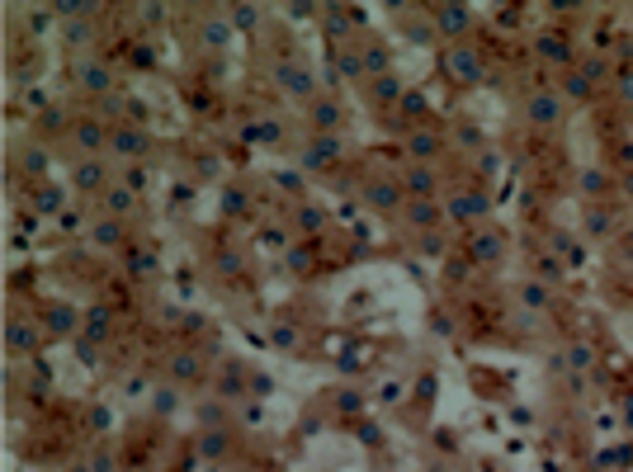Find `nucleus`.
I'll return each instance as SVG.
<instances>
[{
	"instance_id": "47",
	"label": "nucleus",
	"mask_w": 633,
	"mask_h": 472,
	"mask_svg": "<svg viewBox=\"0 0 633 472\" xmlns=\"http://www.w3.org/2000/svg\"><path fill=\"white\" fill-rule=\"evenodd\" d=\"M76 359H85V364H95L100 354H95V341H76Z\"/></svg>"
},
{
	"instance_id": "12",
	"label": "nucleus",
	"mask_w": 633,
	"mask_h": 472,
	"mask_svg": "<svg viewBox=\"0 0 633 472\" xmlns=\"http://www.w3.org/2000/svg\"><path fill=\"white\" fill-rule=\"evenodd\" d=\"M85 316L76 312V307H62V302H48V312H43V331L48 336H71Z\"/></svg>"
},
{
	"instance_id": "42",
	"label": "nucleus",
	"mask_w": 633,
	"mask_h": 472,
	"mask_svg": "<svg viewBox=\"0 0 633 472\" xmlns=\"http://www.w3.org/2000/svg\"><path fill=\"white\" fill-rule=\"evenodd\" d=\"M123 184H128L132 194H142V189H147V165H128V170H123Z\"/></svg>"
},
{
	"instance_id": "4",
	"label": "nucleus",
	"mask_w": 633,
	"mask_h": 472,
	"mask_svg": "<svg viewBox=\"0 0 633 472\" xmlns=\"http://www.w3.org/2000/svg\"><path fill=\"white\" fill-rule=\"evenodd\" d=\"M105 180H109V165L100 156L76 161V170H71V184H76L80 194H105Z\"/></svg>"
},
{
	"instance_id": "15",
	"label": "nucleus",
	"mask_w": 633,
	"mask_h": 472,
	"mask_svg": "<svg viewBox=\"0 0 633 472\" xmlns=\"http://www.w3.org/2000/svg\"><path fill=\"white\" fill-rule=\"evenodd\" d=\"M38 336H43V331H33L28 321H10V331H5V345H10V354H33Z\"/></svg>"
},
{
	"instance_id": "25",
	"label": "nucleus",
	"mask_w": 633,
	"mask_h": 472,
	"mask_svg": "<svg viewBox=\"0 0 633 472\" xmlns=\"http://www.w3.org/2000/svg\"><path fill=\"white\" fill-rule=\"evenodd\" d=\"M232 28H241V33H251V28L260 24V5H232V19H227Z\"/></svg>"
},
{
	"instance_id": "23",
	"label": "nucleus",
	"mask_w": 633,
	"mask_h": 472,
	"mask_svg": "<svg viewBox=\"0 0 633 472\" xmlns=\"http://www.w3.org/2000/svg\"><path fill=\"white\" fill-rule=\"evenodd\" d=\"M402 95H407V90H402V80H397L393 71H388V76H378V80H373V100H378V105H393V100L402 105Z\"/></svg>"
},
{
	"instance_id": "40",
	"label": "nucleus",
	"mask_w": 633,
	"mask_h": 472,
	"mask_svg": "<svg viewBox=\"0 0 633 472\" xmlns=\"http://www.w3.org/2000/svg\"><path fill=\"white\" fill-rule=\"evenodd\" d=\"M577 71H581L586 80H591V85H596V80H605V71H609V66H605V57H591V62H581Z\"/></svg>"
},
{
	"instance_id": "48",
	"label": "nucleus",
	"mask_w": 633,
	"mask_h": 472,
	"mask_svg": "<svg viewBox=\"0 0 633 472\" xmlns=\"http://www.w3.org/2000/svg\"><path fill=\"white\" fill-rule=\"evenodd\" d=\"M100 114H105V118H114V114H123V100H118V95H109V100H100Z\"/></svg>"
},
{
	"instance_id": "29",
	"label": "nucleus",
	"mask_w": 633,
	"mask_h": 472,
	"mask_svg": "<svg viewBox=\"0 0 633 472\" xmlns=\"http://www.w3.org/2000/svg\"><path fill=\"white\" fill-rule=\"evenodd\" d=\"M170 373H175V383L199 378V354H175V359H170Z\"/></svg>"
},
{
	"instance_id": "52",
	"label": "nucleus",
	"mask_w": 633,
	"mask_h": 472,
	"mask_svg": "<svg viewBox=\"0 0 633 472\" xmlns=\"http://www.w3.org/2000/svg\"><path fill=\"white\" fill-rule=\"evenodd\" d=\"M458 137H463V147H477V142H482V132H477V128H463Z\"/></svg>"
},
{
	"instance_id": "26",
	"label": "nucleus",
	"mask_w": 633,
	"mask_h": 472,
	"mask_svg": "<svg viewBox=\"0 0 633 472\" xmlns=\"http://www.w3.org/2000/svg\"><path fill=\"white\" fill-rule=\"evenodd\" d=\"M359 57H364V71H373V76H388V48L369 43V48H359Z\"/></svg>"
},
{
	"instance_id": "36",
	"label": "nucleus",
	"mask_w": 633,
	"mask_h": 472,
	"mask_svg": "<svg viewBox=\"0 0 633 472\" xmlns=\"http://www.w3.org/2000/svg\"><path fill=\"white\" fill-rule=\"evenodd\" d=\"M222 208H227V212H251V199H246V189H237V184H232V189L222 194Z\"/></svg>"
},
{
	"instance_id": "13",
	"label": "nucleus",
	"mask_w": 633,
	"mask_h": 472,
	"mask_svg": "<svg viewBox=\"0 0 633 472\" xmlns=\"http://www.w3.org/2000/svg\"><path fill=\"white\" fill-rule=\"evenodd\" d=\"M449 217H458V222H468V217H487V199L477 194V189H463V194H454L449 199Z\"/></svg>"
},
{
	"instance_id": "39",
	"label": "nucleus",
	"mask_w": 633,
	"mask_h": 472,
	"mask_svg": "<svg viewBox=\"0 0 633 472\" xmlns=\"http://www.w3.org/2000/svg\"><path fill=\"white\" fill-rule=\"evenodd\" d=\"M284 255H289V269H298V274H303V269H312V251H307V246H289Z\"/></svg>"
},
{
	"instance_id": "18",
	"label": "nucleus",
	"mask_w": 633,
	"mask_h": 472,
	"mask_svg": "<svg viewBox=\"0 0 633 472\" xmlns=\"http://www.w3.org/2000/svg\"><path fill=\"white\" fill-rule=\"evenodd\" d=\"M321 227H326V212L316 208V203H298V208H293V232L316 236Z\"/></svg>"
},
{
	"instance_id": "22",
	"label": "nucleus",
	"mask_w": 633,
	"mask_h": 472,
	"mask_svg": "<svg viewBox=\"0 0 633 472\" xmlns=\"http://www.w3.org/2000/svg\"><path fill=\"white\" fill-rule=\"evenodd\" d=\"M279 85H289L293 95H312V76H307V71H303V66H279Z\"/></svg>"
},
{
	"instance_id": "30",
	"label": "nucleus",
	"mask_w": 633,
	"mask_h": 472,
	"mask_svg": "<svg viewBox=\"0 0 633 472\" xmlns=\"http://www.w3.org/2000/svg\"><path fill=\"white\" fill-rule=\"evenodd\" d=\"M199 453H204V458H222V453H227V430H208V435L199 439Z\"/></svg>"
},
{
	"instance_id": "5",
	"label": "nucleus",
	"mask_w": 633,
	"mask_h": 472,
	"mask_svg": "<svg viewBox=\"0 0 633 472\" xmlns=\"http://www.w3.org/2000/svg\"><path fill=\"white\" fill-rule=\"evenodd\" d=\"M397 180H402V189H407V199H435L440 175H435V165H407Z\"/></svg>"
},
{
	"instance_id": "16",
	"label": "nucleus",
	"mask_w": 633,
	"mask_h": 472,
	"mask_svg": "<svg viewBox=\"0 0 633 472\" xmlns=\"http://www.w3.org/2000/svg\"><path fill=\"white\" fill-rule=\"evenodd\" d=\"M132 208H137V194H132L123 180L105 189V212H109V217H123V212H132Z\"/></svg>"
},
{
	"instance_id": "2",
	"label": "nucleus",
	"mask_w": 633,
	"mask_h": 472,
	"mask_svg": "<svg viewBox=\"0 0 633 472\" xmlns=\"http://www.w3.org/2000/svg\"><path fill=\"white\" fill-rule=\"evenodd\" d=\"M341 152H345L341 132H316L307 142V152H303V170H326L331 161H341Z\"/></svg>"
},
{
	"instance_id": "9",
	"label": "nucleus",
	"mask_w": 633,
	"mask_h": 472,
	"mask_svg": "<svg viewBox=\"0 0 633 472\" xmlns=\"http://www.w3.org/2000/svg\"><path fill=\"white\" fill-rule=\"evenodd\" d=\"M440 132L430 128H411V137H407V156H411V165H430V161L440 156Z\"/></svg>"
},
{
	"instance_id": "32",
	"label": "nucleus",
	"mask_w": 633,
	"mask_h": 472,
	"mask_svg": "<svg viewBox=\"0 0 633 472\" xmlns=\"http://www.w3.org/2000/svg\"><path fill=\"white\" fill-rule=\"evenodd\" d=\"M227 38H232V24H222V19H208V24H204V43H208V48H222Z\"/></svg>"
},
{
	"instance_id": "14",
	"label": "nucleus",
	"mask_w": 633,
	"mask_h": 472,
	"mask_svg": "<svg viewBox=\"0 0 633 472\" xmlns=\"http://www.w3.org/2000/svg\"><path fill=\"white\" fill-rule=\"evenodd\" d=\"M501 251H506L501 232H477L473 241H468V255H473L477 264H492V260H501Z\"/></svg>"
},
{
	"instance_id": "38",
	"label": "nucleus",
	"mask_w": 633,
	"mask_h": 472,
	"mask_svg": "<svg viewBox=\"0 0 633 472\" xmlns=\"http://www.w3.org/2000/svg\"><path fill=\"white\" fill-rule=\"evenodd\" d=\"M336 71H341V76H364V57H359V53H341Z\"/></svg>"
},
{
	"instance_id": "21",
	"label": "nucleus",
	"mask_w": 633,
	"mask_h": 472,
	"mask_svg": "<svg viewBox=\"0 0 633 472\" xmlns=\"http://www.w3.org/2000/svg\"><path fill=\"white\" fill-rule=\"evenodd\" d=\"M246 378H251L246 364H227V368H222V378H217V392H222V397H241V392H246Z\"/></svg>"
},
{
	"instance_id": "11",
	"label": "nucleus",
	"mask_w": 633,
	"mask_h": 472,
	"mask_svg": "<svg viewBox=\"0 0 633 472\" xmlns=\"http://www.w3.org/2000/svg\"><path fill=\"white\" fill-rule=\"evenodd\" d=\"M468 24H473V15L463 5H440L435 10V33H445V38H463Z\"/></svg>"
},
{
	"instance_id": "37",
	"label": "nucleus",
	"mask_w": 633,
	"mask_h": 472,
	"mask_svg": "<svg viewBox=\"0 0 633 472\" xmlns=\"http://www.w3.org/2000/svg\"><path fill=\"white\" fill-rule=\"evenodd\" d=\"M553 298H549V289L544 284H525V307H534V312H544Z\"/></svg>"
},
{
	"instance_id": "33",
	"label": "nucleus",
	"mask_w": 633,
	"mask_h": 472,
	"mask_svg": "<svg viewBox=\"0 0 633 472\" xmlns=\"http://www.w3.org/2000/svg\"><path fill=\"white\" fill-rule=\"evenodd\" d=\"M581 189H586L591 199H600V194L609 189V175L605 170H586V175H581Z\"/></svg>"
},
{
	"instance_id": "41",
	"label": "nucleus",
	"mask_w": 633,
	"mask_h": 472,
	"mask_svg": "<svg viewBox=\"0 0 633 472\" xmlns=\"http://www.w3.org/2000/svg\"><path fill=\"white\" fill-rule=\"evenodd\" d=\"M402 114H407V118H421V114H425V95L407 90V95H402Z\"/></svg>"
},
{
	"instance_id": "8",
	"label": "nucleus",
	"mask_w": 633,
	"mask_h": 472,
	"mask_svg": "<svg viewBox=\"0 0 633 472\" xmlns=\"http://www.w3.org/2000/svg\"><path fill=\"white\" fill-rule=\"evenodd\" d=\"M402 217H407L416 232H435V227H440V217H445V208H440L435 199H407Z\"/></svg>"
},
{
	"instance_id": "45",
	"label": "nucleus",
	"mask_w": 633,
	"mask_h": 472,
	"mask_svg": "<svg viewBox=\"0 0 633 472\" xmlns=\"http://www.w3.org/2000/svg\"><path fill=\"white\" fill-rule=\"evenodd\" d=\"M421 251L425 255H440V251H445V236L440 232H421Z\"/></svg>"
},
{
	"instance_id": "24",
	"label": "nucleus",
	"mask_w": 633,
	"mask_h": 472,
	"mask_svg": "<svg viewBox=\"0 0 633 472\" xmlns=\"http://www.w3.org/2000/svg\"><path fill=\"white\" fill-rule=\"evenodd\" d=\"M118 241H123V227H118V217H100V222H95V246L114 251Z\"/></svg>"
},
{
	"instance_id": "20",
	"label": "nucleus",
	"mask_w": 633,
	"mask_h": 472,
	"mask_svg": "<svg viewBox=\"0 0 633 472\" xmlns=\"http://www.w3.org/2000/svg\"><path fill=\"white\" fill-rule=\"evenodd\" d=\"M336 123H341V105H336V100H312V128L336 132Z\"/></svg>"
},
{
	"instance_id": "43",
	"label": "nucleus",
	"mask_w": 633,
	"mask_h": 472,
	"mask_svg": "<svg viewBox=\"0 0 633 472\" xmlns=\"http://www.w3.org/2000/svg\"><path fill=\"white\" fill-rule=\"evenodd\" d=\"M152 406H157L161 416H166V411H175V388H157V392H152Z\"/></svg>"
},
{
	"instance_id": "1",
	"label": "nucleus",
	"mask_w": 633,
	"mask_h": 472,
	"mask_svg": "<svg viewBox=\"0 0 633 472\" xmlns=\"http://www.w3.org/2000/svg\"><path fill=\"white\" fill-rule=\"evenodd\" d=\"M152 132L147 128H128V123H118V128L109 132V152L114 156H123V161H147L152 156Z\"/></svg>"
},
{
	"instance_id": "53",
	"label": "nucleus",
	"mask_w": 633,
	"mask_h": 472,
	"mask_svg": "<svg viewBox=\"0 0 633 472\" xmlns=\"http://www.w3.org/2000/svg\"><path fill=\"white\" fill-rule=\"evenodd\" d=\"M629 19H633V5H629Z\"/></svg>"
},
{
	"instance_id": "6",
	"label": "nucleus",
	"mask_w": 633,
	"mask_h": 472,
	"mask_svg": "<svg viewBox=\"0 0 633 472\" xmlns=\"http://www.w3.org/2000/svg\"><path fill=\"white\" fill-rule=\"evenodd\" d=\"M109 132L95 114H85V118H76V128H71V142H76L80 152H100V147H109Z\"/></svg>"
},
{
	"instance_id": "27",
	"label": "nucleus",
	"mask_w": 633,
	"mask_h": 472,
	"mask_svg": "<svg viewBox=\"0 0 633 472\" xmlns=\"http://www.w3.org/2000/svg\"><path fill=\"white\" fill-rule=\"evenodd\" d=\"M19 165H24V175H28V180H38V175H48V152H43V147H28Z\"/></svg>"
},
{
	"instance_id": "46",
	"label": "nucleus",
	"mask_w": 633,
	"mask_h": 472,
	"mask_svg": "<svg viewBox=\"0 0 633 472\" xmlns=\"http://www.w3.org/2000/svg\"><path fill=\"white\" fill-rule=\"evenodd\" d=\"M274 180H279V189H289V194H298V189H303V175H298V170H279Z\"/></svg>"
},
{
	"instance_id": "50",
	"label": "nucleus",
	"mask_w": 633,
	"mask_h": 472,
	"mask_svg": "<svg viewBox=\"0 0 633 472\" xmlns=\"http://www.w3.org/2000/svg\"><path fill=\"white\" fill-rule=\"evenodd\" d=\"M619 90H624V100H633V66H624V76H619Z\"/></svg>"
},
{
	"instance_id": "17",
	"label": "nucleus",
	"mask_w": 633,
	"mask_h": 472,
	"mask_svg": "<svg viewBox=\"0 0 633 472\" xmlns=\"http://www.w3.org/2000/svg\"><path fill=\"white\" fill-rule=\"evenodd\" d=\"M562 118V105H558V95H534L529 100V123H539V128H549Z\"/></svg>"
},
{
	"instance_id": "51",
	"label": "nucleus",
	"mask_w": 633,
	"mask_h": 472,
	"mask_svg": "<svg viewBox=\"0 0 633 472\" xmlns=\"http://www.w3.org/2000/svg\"><path fill=\"white\" fill-rule=\"evenodd\" d=\"M274 345H279V350H289V345H293V331H289V326H279V331H274Z\"/></svg>"
},
{
	"instance_id": "7",
	"label": "nucleus",
	"mask_w": 633,
	"mask_h": 472,
	"mask_svg": "<svg viewBox=\"0 0 633 472\" xmlns=\"http://www.w3.org/2000/svg\"><path fill=\"white\" fill-rule=\"evenodd\" d=\"M76 85L85 95H105L109 100V85H114V71L105 62H76Z\"/></svg>"
},
{
	"instance_id": "19",
	"label": "nucleus",
	"mask_w": 633,
	"mask_h": 472,
	"mask_svg": "<svg viewBox=\"0 0 633 472\" xmlns=\"http://www.w3.org/2000/svg\"><path fill=\"white\" fill-rule=\"evenodd\" d=\"M109 326H114L109 307H95V312H85V321H80V336H85V341H109Z\"/></svg>"
},
{
	"instance_id": "31",
	"label": "nucleus",
	"mask_w": 633,
	"mask_h": 472,
	"mask_svg": "<svg viewBox=\"0 0 633 472\" xmlns=\"http://www.w3.org/2000/svg\"><path fill=\"white\" fill-rule=\"evenodd\" d=\"M562 90H567L572 100H591V90H596V85H591V80L581 76V71H567V80H562Z\"/></svg>"
},
{
	"instance_id": "49",
	"label": "nucleus",
	"mask_w": 633,
	"mask_h": 472,
	"mask_svg": "<svg viewBox=\"0 0 633 472\" xmlns=\"http://www.w3.org/2000/svg\"><path fill=\"white\" fill-rule=\"evenodd\" d=\"M265 246H289V232H284V227H274V232H265Z\"/></svg>"
},
{
	"instance_id": "34",
	"label": "nucleus",
	"mask_w": 633,
	"mask_h": 472,
	"mask_svg": "<svg viewBox=\"0 0 633 472\" xmlns=\"http://www.w3.org/2000/svg\"><path fill=\"white\" fill-rule=\"evenodd\" d=\"M90 38H95V28L85 24V19H71V24H66V43H71V48H85Z\"/></svg>"
},
{
	"instance_id": "10",
	"label": "nucleus",
	"mask_w": 633,
	"mask_h": 472,
	"mask_svg": "<svg viewBox=\"0 0 633 472\" xmlns=\"http://www.w3.org/2000/svg\"><path fill=\"white\" fill-rule=\"evenodd\" d=\"M445 71L454 80H463V85H473V80L482 76V57H477L473 48H454V53L445 57Z\"/></svg>"
},
{
	"instance_id": "44",
	"label": "nucleus",
	"mask_w": 633,
	"mask_h": 472,
	"mask_svg": "<svg viewBox=\"0 0 633 472\" xmlns=\"http://www.w3.org/2000/svg\"><path fill=\"white\" fill-rule=\"evenodd\" d=\"M53 15H57V10H28V24H33V33H48V28H53Z\"/></svg>"
},
{
	"instance_id": "35",
	"label": "nucleus",
	"mask_w": 633,
	"mask_h": 472,
	"mask_svg": "<svg viewBox=\"0 0 633 472\" xmlns=\"http://www.w3.org/2000/svg\"><path fill=\"white\" fill-rule=\"evenodd\" d=\"M591 359H596V350H591L586 341L567 345V364H572V368H591Z\"/></svg>"
},
{
	"instance_id": "3",
	"label": "nucleus",
	"mask_w": 633,
	"mask_h": 472,
	"mask_svg": "<svg viewBox=\"0 0 633 472\" xmlns=\"http://www.w3.org/2000/svg\"><path fill=\"white\" fill-rule=\"evenodd\" d=\"M364 203L378 212H402L407 208V189H402V180H369L364 184Z\"/></svg>"
},
{
	"instance_id": "28",
	"label": "nucleus",
	"mask_w": 633,
	"mask_h": 472,
	"mask_svg": "<svg viewBox=\"0 0 633 472\" xmlns=\"http://www.w3.org/2000/svg\"><path fill=\"white\" fill-rule=\"evenodd\" d=\"M62 199H66V194H62V189H57V184H43V189H38V194H33V203H38V212H43V217H48V212H57V208H62Z\"/></svg>"
}]
</instances>
